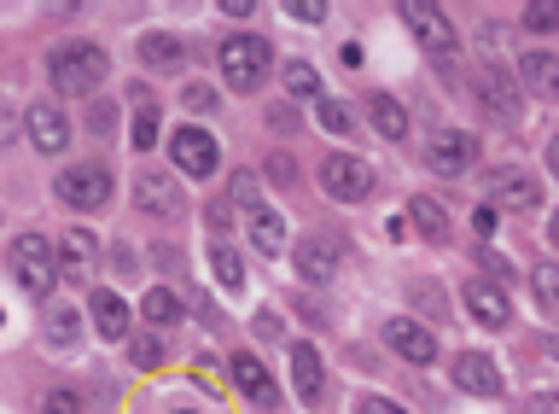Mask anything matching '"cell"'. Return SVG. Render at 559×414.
I'll return each instance as SVG.
<instances>
[{
	"label": "cell",
	"mask_w": 559,
	"mask_h": 414,
	"mask_svg": "<svg viewBox=\"0 0 559 414\" xmlns=\"http://www.w3.org/2000/svg\"><path fill=\"white\" fill-rule=\"evenodd\" d=\"M105 71H111V59H105L94 42H59L47 54V76L59 94H94L105 82Z\"/></svg>",
	"instance_id": "obj_1"
},
{
	"label": "cell",
	"mask_w": 559,
	"mask_h": 414,
	"mask_svg": "<svg viewBox=\"0 0 559 414\" xmlns=\"http://www.w3.org/2000/svg\"><path fill=\"white\" fill-rule=\"evenodd\" d=\"M7 269H12V281L24 292L47 298V292L59 286V246H47L41 234H17L12 251H7Z\"/></svg>",
	"instance_id": "obj_2"
},
{
	"label": "cell",
	"mask_w": 559,
	"mask_h": 414,
	"mask_svg": "<svg viewBox=\"0 0 559 414\" xmlns=\"http://www.w3.org/2000/svg\"><path fill=\"white\" fill-rule=\"evenodd\" d=\"M216 59H222V76H227V88H234V94L262 88L269 71H274V54H269V42H262V36H227Z\"/></svg>",
	"instance_id": "obj_3"
},
{
	"label": "cell",
	"mask_w": 559,
	"mask_h": 414,
	"mask_svg": "<svg viewBox=\"0 0 559 414\" xmlns=\"http://www.w3.org/2000/svg\"><path fill=\"white\" fill-rule=\"evenodd\" d=\"M321 187L326 199H344V204H361L367 193H373V169H367L356 152H326L321 164Z\"/></svg>",
	"instance_id": "obj_4"
},
{
	"label": "cell",
	"mask_w": 559,
	"mask_h": 414,
	"mask_svg": "<svg viewBox=\"0 0 559 414\" xmlns=\"http://www.w3.org/2000/svg\"><path fill=\"white\" fill-rule=\"evenodd\" d=\"M402 19H408V29L419 36V47L426 54H437V59H449L454 47H461V36H454V24L443 19V7H431V0H402Z\"/></svg>",
	"instance_id": "obj_5"
},
{
	"label": "cell",
	"mask_w": 559,
	"mask_h": 414,
	"mask_svg": "<svg viewBox=\"0 0 559 414\" xmlns=\"http://www.w3.org/2000/svg\"><path fill=\"white\" fill-rule=\"evenodd\" d=\"M478 164V141H472L466 129H443V134H431L426 141V169L431 176H466V169Z\"/></svg>",
	"instance_id": "obj_6"
},
{
	"label": "cell",
	"mask_w": 559,
	"mask_h": 414,
	"mask_svg": "<svg viewBox=\"0 0 559 414\" xmlns=\"http://www.w3.org/2000/svg\"><path fill=\"white\" fill-rule=\"evenodd\" d=\"M134 204H140L146 216H157V222H175V216L187 211L181 187H175L164 169H140V176H134Z\"/></svg>",
	"instance_id": "obj_7"
},
{
	"label": "cell",
	"mask_w": 559,
	"mask_h": 414,
	"mask_svg": "<svg viewBox=\"0 0 559 414\" xmlns=\"http://www.w3.org/2000/svg\"><path fill=\"white\" fill-rule=\"evenodd\" d=\"M472 94L484 99V111L496 117V123H513L519 117V88L501 64H478V71H472Z\"/></svg>",
	"instance_id": "obj_8"
},
{
	"label": "cell",
	"mask_w": 559,
	"mask_h": 414,
	"mask_svg": "<svg viewBox=\"0 0 559 414\" xmlns=\"http://www.w3.org/2000/svg\"><path fill=\"white\" fill-rule=\"evenodd\" d=\"M59 199L76 204V211H99V204L111 199V169H99V164L64 169V176H59Z\"/></svg>",
	"instance_id": "obj_9"
},
{
	"label": "cell",
	"mask_w": 559,
	"mask_h": 414,
	"mask_svg": "<svg viewBox=\"0 0 559 414\" xmlns=\"http://www.w3.org/2000/svg\"><path fill=\"white\" fill-rule=\"evenodd\" d=\"M379 339L391 344L402 362H414V368H431V362H437V339L419 321H408V316H391V321L379 327Z\"/></svg>",
	"instance_id": "obj_10"
},
{
	"label": "cell",
	"mask_w": 559,
	"mask_h": 414,
	"mask_svg": "<svg viewBox=\"0 0 559 414\" xmlns=\"http://www.w3.org/2000/svg\"><path fill=\"white\" fill-rule=\"evenodd\" d=\"M169 152H175V164H181L192 181L216 176V141H210L204 129H175L169 134Z\"/></svg>",
	"instance_id": "obj_11"
},
{
	"label": "cell",
	"mask_w": 559,
	"mask_h": 414,
	"mask_svg": "<svg viewBox=\"0 0 559 414\" xmlns=\"http://www.w3.org/2000/svg\"><path fill=\"white\" fill-rule=\"evenodd\" d=\"M484 193H489V204H496V211H531V204L542 199L536 181L524 176V169H489Z\"/></svg>",
	"instance_id": "obj_12"
},
{
	"label": "cell",
	"mask_w": 559,
	"mask_h": 414,
	"mask_svg": "<svg viewBox=\"0 0 559 414\" xmlns=\"http://www.w3.org/2000/svg\"><path fill=\"white\" fill-rule=\"evenodd\" d=\"M292 379H297V403H304V409L326 403V379H321V356H314V344H292Z\"/></svg>",
	"instance_id": "obj_13"
},
{
	"label": "cell",
	"mask_w": 559,
	"mask_h": 414,
	"mask_svg": "<svg viewBox=\"0 0 559 414\" xmlns=\"http://www.w3.org/2000/svg\"><path fill=\"white\" fill-rule=\"evenodd\" d=\"M292 257H297V274H304V281H314V286H326L332 274H338V251H332V239H321V234L297 239Z\"/></svg>",
	"instance_id": "obj_14"
},
{
	"label": "cell",
	"mask_w": 559,
	"mask_h": 414,
	"mask_svg": "<svg viewBox=\"0 0 559 414\" xmlns=\"http://www.w3.org/2000/svg\"><path fill=\"white\" fill-rule=\"evenodd\" d=\"M94 257H99V239L87 228H70L59 239V274H70V281H94Z\"/></svg>",
	"instance_id": "obj_15"
},
{
	"label": "cell",
	"mask_w": 559,
	"mask_h": 414,
	"mask_svg": "<svg viewBox=\"0 0 559 414\" xmlns=\"http://www.w3.org/2000/svg\"><path fill=\"white\" fill-rule=\"evenodd\" d=\"M454 386L472 391V397H496V391H501V368H496L489 356L466 351V356H454Z\"/></svg>",
	"instance_id": "obj_16"
},
{
	"label": "cell",
	"mask_w": 559,
	"mask_h": 414,
	"mask_svg": "<svg viewBox=\"0 0 559 414\" xmlns=\"http://www.w3.org/2000/svg\"><path fill=\"white\" fill-rule=\"evenodd\" d=\"M466 309L484 327H507V321H513V304H507L501 286H489V281H466Z\"/></svg>",
	"instance_id": "obj_17"
},
{
	"label": "cell",
	"mask_w": 559,
	"mask_h": 414,
	"mask_svg": "<svg viewBox=\"0 0 559 414\" xmlns=\"http://www.w3.org/2000/svg\"><path fill=\"white\" fill-rule=\"evenodd\" d=\"M29 141H35V152H64V146H70L64 111H59V106H35V111H29Z\"/></svg>",
	"instance_id": "obj_18"
},
{
	"label": "cell",
	"mask_w": 559,
	"mask_h": 414,
	"mask_svg": "<svg viewBox=\"0 0 559 414\" xmlns=\"http://www.w3.org/2000/svg\"><path fill=\"white\" fill-rule=\"evenodd\" d=\"M408 222H414V228H419V239H426V246H449V216H443V204H437V199H426V193H419V199H408Z\"/></svg>",
	"instance_id": "obj_19"
},
{
	"label": "cell",
	"mask_w": 559,
	"mask_h": 414,
	"mask_svg": "<svg viewBox=\"0 0 559 414\" xmlns=\"http://www.w3.org/2000/svg\"><path fill=\"white\" fill-rule=\"evenodd\" d=\"M234 386L251 397V403H274V374L262 368L251 351H239V356H234Z\"/></svg>",
	"instance_id": "obj_20"
},
{
	"label": "cell",
	"mask_w": 559,
	"mask_h": 414,
	"mask_svg": "<svg viewBox=\"0 0 559 414\" xmlns=\"http://www.w3.org/2000/svg\"><path fill=\"white\" fill-rule=\"evenodd\" d=\"M94 327H99V339H129V304L117 292L94 286Z\"/></svg>",
	"instance_id": "obj_21"
},
{
	"label": "cell",
	"mask_w": 559,
	"mask_h": 414,
	"mask_svg": "<svg viewBox=\"0 0 559 414\" xmlns=\"http://www.w3.org/2000/svg\"><path fill=\"white\" fill-rule=\"evenodd\" d=\"M129 106H134V123H129V141H134V152H152V141H157V99L152 94H129Z\"/></svg>",
	"instance_id": "obj_22"
},
{
	"label": "cell",
	"mask_w": 559,
	"mask_h": 414,
	"mask_svg": "<svg viewBox=\"0 0 559 414\" xmlns=\"http://www.w3.org/2000/svg\"><path fill=\"white\" fill-rule=\"evenodd\" d=\"M524 82L542 94V99H559V54H524Z\"/></svg>",
	"instance_id": "obj_23"
},
{
	"label": "cell",
	"mask_w": 559,
	"mask_h": 414,
	"mask_svg": "<svg viewBox=\"0 0 559 414\" xmlns=\"http://www.w3.org/2000/svg\"><path fill=\"white\" fill-rule=\"evenodd\" d=\"M251 246L269 251V257H280V246H286V222H280L269 204H257V211H251Z\"/></svg>",
	"instance_id": "obj_24"
},
{
	"label": "cell",
	"mask_w": 559,
	"mask_h": 414,
	"mask_svg": "<svg viewBox=\"0 0 559 414\" xmlns=\"http://www.w3.org/2000/svg\"><path fill=\"white\" fill-rule=\"evenodd\" d=\"M181 59H187V47L175 36H140V64H152V71H175Z\"/></svg>",
	"instance_id": "obj_25"
},
{
	"label": "cell",
	"mask_w": 559,
	"mask_h": 414,
	"mask_svg": "<svg viewBox=\"0 0 559 414\" xmlns=\"http://www.w3.org/2000/svg\"><path fill=\"white\" fill-rule=\"evenodd\" d=\"M373 129L384 134V141H402V134H408V111H402V99L373 94Z\"/></svg>",
	"instance_id": "obj_26"
},
{
	"label": "cell",
	"mask_w": 559,
	"mask_h": 414,
	"mask_svg": "<svg viewBox=\"0 0 559 414\" xmlns=\"http://www.w3.org/2000/svg\"><path fill=\"white\" fill-rule=\"evenodd\" d=\"M314 117H321V129H326V134H349V129H356V117H349L338 99H326V94L314 99Z\"/></svg>",
	"instance_id": "obj_27"
},
{
	"label": "cell",
	"mask_w": 559,
	"mask_h": 414,
	"mask_svg": "<svg viewBox=\"0 0 559 414\" xmlns=\"http://www.w3.org/2000/svg\"><path fill=\"white\" fill-rule=\"evenodd\" d=\"M280 76H286V88H292V94H304V99H321V76H314L304 59H292Z\"/></svg>",
	"instance_id": "obj_28"
},
{
	"label": "cell",
	"mask_w": 559,
	"mask_h": 414,
	"mask_svg": "<svg viewBox=\"0 0 559 414\" xmlns=\"http://www.w3.org/2000/svg\"><path fill=\"white\" fill-rule=\"evenodd\" d=\"M175 316H181V298H175L169 286H157V292H146V321H157V327H169Z\"/></svg>",
	"instance_id": "obj_29"
},
{
	"label": "cell",
	"mask_w": 559,
	"mask_h": 414,
	"mask_svg": "<svg viewBox=\"0 0 559 414\" xmlns=\"http://www.w3.org/2000/svg\"><path fill=\"white\" fill-rule=\"evenodd\" d=\"M524 29H536V36L559 29V0H531V7H524Z\"/></svg>",
	"instance_id": "obj_30"
},
{
	"label": "cell",
	"mask_w": 559,
	"mask_h": 414,
	"mask_svg": "<svg viewBox=\"0 0 559 414\" xmlns=\"http://www.w3.org/2000/svg\"><path fill=\"white\" fill-rule=\"evenodd\" d=\"M210 263H216V281H222V286H234V292L245 286V263H239L227 246H216V257H210Z\"/></svg>",
	"instance_id": "obj_31"
},
{
	"label": "cell",
	"mask_w": 559,
	"mask_h": 414,
	"mask_svg": "<svg viewBox=\"0 0 559 414\" xmlns=\"http://www.w3.org/2000/svg\"><path fill=\"white\" fill-rule=\"evenodd\" d=\"M76 316L70 309H47V333H52V344H76Z\"/></svg>",
	"instance_id": "obj_32"
},
{
	"label": "cell",
	"mask_w": 559,
	"mask_h": 414,
	"mask_svg": "<svg viewBox=\"0 0 559 414\" xmlns=\"http://www.w3.org/2000/svg\"><path fill=\"white\" fill-rule=\"evenodd\" d=\"M531 286H536L542 304H559V263H542V269L531 274Z\"/></svg>",
	"instance_id": "obj_33"
},
{
	"label": "cell",
	"mask_w": 559,
	"mask_h": 414,
	"mask_svg": "<svg viewBox=\"0 0 559 414\" xmlns=\"http://www.w3.org/2000/svg\"><path fill=\"white\" fill-rule=\"evenodd\" d=\"M181 106H187L192 117L216 111V88H204V82H187V99H181Z\"/></svg>",
	"instance_id": "obj_34"
},
{
	"label": "cell",
	"mask_w": 559,
	"mask_h": 414,
	"mask_svg": "<svg viewBox=\"0 0 559 414\" xmlns=\"http://www.w3.org/2000/svg\"><path fill=\"white\" fill-rule=\"evenodd\" d=\"M234 204H245V216H251L257 211V176H245V169H239V176H234Z\"/></svg>",
	"instance_id": "obj_35"
},
{
	"label": "cell",
	"mask_w": 559,
	"mask_h": 414,
	"mask_svg": "<svg viewBox=\"0 0 559 414\" xmlns=\"http://www.w3.org/2000/svg\"><path fill=\"white\" fill-rule=\"evenodd\" d=\"M41 414H82V403H76V391H47Z\"/></svg>",
	"instance_id": "obj_36"
},
{
	"label": "cell",
	"mask_w": 559,
	"mask_h": 414,
	"mask_svg": "<svg viewBox=\"0 0 559 414\" xmlns=\"http://www.w3.org/2000/svg\"><path fill=\"white\" fill-rule=\"evenodd\" d=\"M286 12H292V19H304V24H321V19H326V7H321V0H292Z\"/></svg>",
	"instance_id": "obj_37"
},
{
	"label": "cell",
	"mask_w": 559,
	"mask_h": 414,
	"mask_svg": "<svg viewBox=\"0 0 559 414\" xmlns=\"http://www.w3.org/2000/svg\"><path fill=\"white\" fill-rule=\"evenodd\" d=\"M87 129H94V134H111V106H105V99H94V111H87Z\"/></svg>",
	"instance_id": "obj_38"
},
{
	"label": "cell",
	"mask_w": 559,
	"mask_h": 414,
	"mask_svg": "<svg viewBox=\"0 0 559 414\" xmlns=\"http://www.w3.org/2000/svg\"><path fill=\"white\" fill-rule=\"evenodd\" d=\"M12 141H17V111L0 106V146H12Z\"/></svg>",
	"instance_id": "obj_39"
},
{
	"label": "cell",
	"mask_w": 559,
	"mask_h": 414,
	"mask_svg": "<svg viewBox=\"0 0 559 414\" xmlns=\"http://www.w3.org/2000/svg\"><path fill=\"white\" fill-rule=\"evenodd\" d=\"M524 414H559V397L542 391V397H531V403H524Z\"/></svg>",
	"instance_id": "obj_40"
},
{
	"label": "cell",
	"mask_w": 559,
	"mask_h": 414,
	"mask_svg": "<svg viewBox=\"0 0 559 414\" xmlns=\"http://www.w3.org/2000/svg\"><path fill=\"white\" fill-rule=\"evenodd\" d=\"M269 176H274V181H292L297 169H292V158H280V152H274V158H269Z\"/></svg>",
	"instance_id": "obj_41"
},
{
	"label": "cell",
	"mask_w": 559,
	"mask_h": 414,
	"mask_svg": "<svg viewBox=\"0 0 559 414\" xmlns=\"http://www.w3.org/2000/svg\"><path fill=\"white\" fill-rule=\"evenodd\" d=\"M356 414H402V409H396V403H384V397H367Z\"/></svg>",
	"instance_id": "obj_42"
},
{
	"label": "cell",
	"mask_w": 559,
	"mask_h": 414,
	"mask_svg": "<svg viewBox=\"0 0 559 414\" xmlns=\"http://www.w3.org/2000/svg\"><path fill=\"white\" fill-rule=\"evenodd\" d=\"M222 12H227V19H251L257 7H251V0H222Z\"/></svg>",
	"instance_id": "obj_43"
},
{
	"label": "cell",
	"mask_w": 559,
	"mask_h": 414,
	"mask_svg": "<svg viewBox=\"0 0 559 414\" xmlns=\"http://www.w3.org/2000/svg\"><path fill=\"white\" fill-rule=\"evenodd\" d=\"M269 123H274V129H297V117H292L286 106H274V111H269Z\"/></svg>",
	"instance_id": "obj_44"
},
{
	"label": "cell",
	"mask_w": 559,
	"mask_h": 414,
	"mask_svg": "<svg viewBox=\"0 0 559 414\" xmlns=\"http://www.w3.org/2000/svg\"><path fill=\"white\" fill-rule=\"evenodd\" d=\"M548 169L559 176V134H554V146H548Z\"/></svg>",
	"instance_id": "obj_45"
},
{
	"label": "cell",
	"mask_w": 559,
	"mask_h": 414,
	"mask_svg": "<svg viewBox=\"0 0 559 414\" xmlns=\"http://www.w3.org/2000/svg\"><path fill=\"white\" fill-rule=\"evenodd\" d=\"M548 239H554V246H559V216H554V222H548Z\"/></svg>",
	"instance_id": "obj_46"
}]
</instances>
